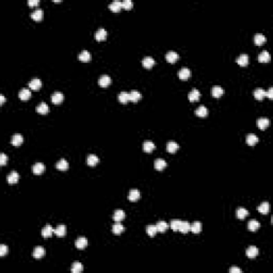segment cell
<instances>
[{"label":"cell","mask_w":273,"mask_h":273,"mask_svg":"<svg viewBox=\"0 0 273 273\" xmlns=\"http://www.w3.org/2000/svg\"><path fill=\"white\" fill-rule=\"evenodd\" d=\"M195 114L198 116H200V117H205V116H207V114H208V109L206 108L205 106H200L195 110Z\"/></svg>","instance_id":"d590c367"},{"label":"cell","mask_w":273,"mask_h":273,"mask_svg":"<svg viewBox=\"0 0 273 273\" xmlns=\"http://www.w3.org/2000/svg\"><path fill=\"white\" fill-rule=\"evenodd\" d=\"M6 160H8V157H6V154L1 153L0 155V165H4L6 163Z\"/></svg>","instance_id":"816d5d0a"},{"label":"cell","mask_w":273,"mask_h":273,"mask_svg":"<svg viewBox=\"0 0 273 273\" xmlns=\"http://www.w3.org/2000/svg\"><path fill=\"white\" fill-rule=\"evenodd\" d=\"M180 224H182V221L177 220V219H175V220H172L171 221V224H170V226H171V228L174 230V232H177V230H179Z\"/></svg>","instance_id":"7dc6e473"},{"label":"cell","mask_w":273,"mask_h":273,"mask_svg":"<svg viewBox=\"0 0 273 273\" xmlns=\"http://www.w3.org/2000/svg\"><path fill=\"white\" fill-rule=\"evenodd\" d=\"M64 99V95L61 92H55L51 96V102L55 105H60Z\"/></svg>","instance_id":"6da1fadb"},{"label":"cell","mask_w":273,"mask_h":273,"mask_svg":"<svg viewBox=\"0 0 273 273\" xmlns=\"http://www.w3.org/2000/svg\"><path fill=\"white\" fill-rule=\"evenodd\" d=\"M141 194H140V191L136 189H133L129 191V194H128V198L129 201H131V202H136V201H138L139 198H140Z\"/></svg>","instance_id":"4fadbf2b"},{"label":"cell","mask_w":273,"mask_h":273,"mask_svg":"<svg viewBox=\"0 0 273 273\" xmlns=\"http://www.w3.org/2000/svg\"><path fill=\"white\" fill-rule=\"evenodd\" d=\"M117 98H118V102H120L121 104H123V105L127 104V102H129V93H127V92H121V93L118 94Z\"/></svg>","instance_id":"83f0119b"},{"label":"cell","mask_w":273,"mask_h":273,"mask_svg":"<svg viewBox=\"0 0 273 273\" xmlns=\"http://www.w3.org/2000/svg\"><path fill=\"white\" fill-rule=\"evenodd\" d=\"M53 233H55V229H53L52 226L49 224H47L46 226L42 229V235H43L44 238H49V237H51Z\"/></svg>","instance_id":"9c48e42d"},{"label":"cell","mask_w":273,"mask_h":273,"mask_svg":"<svg viewBox=\"0 0 273 273\" xmlns=\"http://www.w3.org/2000/svg\"><path fill=\"white\" fill-rule=\"evenodd\" d=\"M45 256V249L43 247H37L33 251V257L37 259L43 258Z\"/></svg>","instance_id":"52a82bcc"},{"label":"cell","mask_w":273,"mask_h":273,"mask_svg":"<svg viewBox=\"0 0 273 273\" xmlns=\"http://www.w3.org/2000/svg\"><path fill=\"white\" fill-rule=\"evenodd\" d=\"M257 255H258V248L254 247V245H251L250 248H248L247 256L249 257V258H255Z\"/></svg>","instance_id":"d6986e66"},{"label":"cell","mask_w":273,"mask_h":273,"mask_svg":"<svg viewBox=\"0 0 273 273\" xmlns=\"http://www.w3.org/2000/svg\"><path fill=\"white\" fill-rule=\"evenodd\" d=\"M155 148H156V145L154 144L152 141H145V142L143 143V151H144L145 153H152Z\"/></svg>","instance_id":"5bb4252c"},{"label":"cell","mask_w":273,"mask_h":273,"mask_svg":"<svg viewBox=\"0 0 273 273\" xmlns=\"http://www.w3.org/2000/svg\"><path fill=\"white\" fill-rule=\"evenodd\" d=\"M266 96H268L270 99H272L273 98V89L272 88H270L269 90H268V92H266Z\"/></svg>","instance_id":"db71d44e"},{"label":"cell","mask_w":273,"mask_h":273,"mask_svg":"<svg viewBox=\"0 0 273 273\" xmlns=\"http://www.w3.org/2000/svg\"><path fill=\"white\" fill-rule=\"evenodd\" d=\"M37 113L40 114H47L49 111V107L47 106L45 102H42V104H40L39 106L37 107Z\"/></svg>","instance_id":"ab89813d"},{"label":"cell","mask_w":273,"mask_h":273,"mask_svg":"<svg viewBox=\"0 0 273 273\" xmlns=\"http://www.w3.org/2000/svg\"><path fill=\"white\" fill-rule=\"evenodd\" d=\"M140 99H141V93L139 91L133 90V91L129 92V100H130V102H136Z\"/></svg>","instance_id":"cb8c5ba5"},{"label":"cell","mask_w":273,"mask_h":273,"mask_svg":"<svg viewBox=\"0 0 273 273\" xmlns=\"http://www.w3.org/2000/svg\"><path fill=\"white\" fill-rule=\"evenodd\" d=\"M44 171H45V165L41 162L35 163L32 167V172L35 174V175H40V174H43Z\"/></svg>","instance_id":"5b68a950"},{"label":"cell","mask_w":273,"mask_h":273,"mask_svg":"<svg viewBox=\"0 0 273 273\" xmlns=\"http://www.w3.org/2000/svg\"><path fill=\"white\" fill-rule=\"evenodd\" d=\"M75 245L76 248L79 250L86 249L87 245H88V239L84 238V237H80V238H78L77 240L75 241Z\"/></svg>","instance_id":"277c9868"},{"label":"cell","mask_w":273,"mask_h":273,"mask_svg":"<svg viewBox=\"0 0 273 273\" xmlns=\"http://www.w3.org/2000/svg\"><path fill=\"white\" fill-rule=\"evenodd\" d=\"M165 59L169 63H175L178 59V55L175 52V51H169V52L165 55Z\"/></svg>","instance_id":"9a60e30c"},{"label":"cell","mask_w":273,"mask_h":273,"mask_svg":"<svg viewBox=\"0 0 273 273\" xmlns=\"http://www.w3.org/2000/svg\"><path fill=\"white\" fill-rule=\"evenodd\" d=\"M165 167H167V162H165V160L161 159V158H158V159L155 160V169L156 170H158V171H162Z\"/></svg>","instance_id":"836d02e7"},{"label":"cell","mask_w":273,"mask_h":273,"mask_svg":"<svg viewBox=\"0 0 273 273\" xmlns=\"http://www.w3.org/2000/svg\"><path fill=\"white\" fill-rule=\"evenodd\" d=\"M178 77L182 80H188L190 77H191V71H190L188 67H183L178 71Z\"/></svg>","instance_id":"7a4b0ae2"},{"label":"cell","mask_w":273,"mask_h":273,"mask_svg":"<svg viewBox=\"0 0 273 273\" xmlns=\"http://www.w3.org/2000/svg\"><path fill=\"white\" fill-rule=\"evenodd\" d=\"M79 60L81 62H89L91 60V53L88 50H82L79 55Z\"/></svg>","instance_id":"e575fe53"},{"label":"cell","mask_w":273,"mask_h":273,"mask_svg":"<svg viewBox=\"0 0 273 273\" xmlns=\"http://www.w3.org/2000/svg\"><path fill=\"white\" fill-rule=\"evenodd\" d=\"M269 209H270V206H269V203L268 202H263L258 206V211L260 212V213H263V214L268 213V212H269Z\"/></svg>","instance_id":"7bdbcfd3"},{"label":"cell","mask_w":273,"mask_h":273,"mask_svg":"<svg viewBox=\"0 0 273 273\" xmlns=\"http://www.w3.org/2000/svg\"><path fill=\"white\" fill-rule=\"evenodd\" d=\"M236 62L239 64L240 66H247L249 64V56L248 55H240L238 58H237Z\"/></svg>","instance_id":"8fae6325"},{"label":"cell","mask_w":273,"mask_h":273,"mask_svg":"<svg viewBox=\"0 0 273 273\" xmlns=\"http://www.w3.org/2000/svg\"><path fill=\"white\" fill-rule=\"evenodd\" d=\"M106 37H107V31L105 30L104 28H100V29H98V30L96 31V33H95L96 41H98V42L105 41V40H106Z\"/></svg>","instance_id":"8992f818"},{"label":"cell","mask_w":273,"mask_h":273,"mask_svg":"<svg viewBox=\"0 0 273 273\" xmlns=\"http://www.w3.org/2000/svg\"><path fill=\"white\" fill-rule=\"evenodd\" d=\"M142 64L145 68L149 69L155 65V60H154L152 57H145L144 59L142 60Z\"/></svg>","instance_id":"30bf717a"},{"label":"cell","mask_w":273,"mask_h":273,"mask_svg":"<svg viewBox=\"0 0 273 273\" xmlns=\"http://www.w3.org/2000/svg\"><path fill=\"white\" fill-rule=\"evenodd\" d=\"M56 167H57L58 170H60V171H65V170L68 169V162L66 161L65 159H60L59 161L57 162V164H56Z\"/></svg>","instance_id":"4316f807"},{"label":"cell","mask_w":273,"mask_h":273,"mask_svg":"<svg viewBox=\"0 0 273 273\" xmlns=\"http://www.w3.org/2000/svg\"><path fill=\"white\" fill-rule=\"evenodd\" d=\"M245 141H247L248 145H250V146H253V145H255L257 142H258V136H257L256 135H254V133H250V135L247 136V139H245Z\"/></svg>","instance_id":"7402d4cb"},{"label":"cell","mask_w":273,"mask_h":273,"mask_svg":"<svg viewBox=\"0 0 273 273\" xmlns=\"http://www.w3.org/2000/svg\"><path fill=\"white\" fill-rule=\"evenodd\" d=\"M55 234L57 235L58 237H64L66 235V226L63 224L57 226V228L55 229Z\"/></svg>","instance_id":"4dcf8cb0"},{"label":"cell","mask_w":273,"mask_h":273,"mask_svg":"<svg viewBox=\"0 0 273 273\" xmlns=\"http://www.w3.org/2000/svg\"><path fill=\"white\" fill-rule=\"evenodd\" d=\"M125 219V212L124 210L122 209H117L114 211L113 213V220L115 221V222H121L122 220H124Z\"/></svg>","instance_id":"7c38bea8"},{"label":"cell","mask_w":273,"mask_h":273,"mask_svg":"<svg viewBox=\"0 0 273 273\" xmlns=\"http://www.w3.org/2000/svg\"><path fill=\"white\" fill-rule=\"evenodd\" d=\"M190 230H191L192 233H194V234H198V233H201V230H202V223L201 222H193L191 224V227H190Z\"/></svg>","instance_id":"8d00e7d4"},{"label":"cell","mask_w":273,"mask_h":273,"mask_svg":"<svg viewBox=\"0 0 273 273\" xmlns=\"http://www.w3.org/2000/svg\"><path fill=\"white\" fill-rule=\"evenodd\" d=\"M179 148V145L177 144V143L175 142V141H170V142H167V151L169 152V153L173 154L175 153L177 149Z\"/></svg>","instance_id":"e0dca14e"},{"label":"cell","mask_w":273,"mask_h":273,"mask_svg":"<svg viewBox=\"0 0 273 273\" xmlns=\"http://www.w3.org/2000/svg\"><path fill=\"white\" fill-rule=\"evenodd\" d=\"M18 180H19V174L14 171H13L10 175L6 176V182L9 183H18Z\"/></svg>","instance_id":"2e32d148"},{"label":"cell","mask_w":273,"mask_h":273,"mask_svg":"<svg viewBox=\"0 0 273 273\" xmlns=\"http://www.w3.org/2000/svg\"><path fill=\"white\" fill-rule=\"evenodd\" d=\"M223 94H224V90H223L222 88H220V87H213V88H212L211 95L213 96V97L219 98V97H221Z\"/></svg>","instance_id":"d6a6232c"},{"label":"cell","mask_w":273,"mask_h":273,"mask_svg":"<svg viewBox=\"0 0 273 273\" xmlns=\"http://www.w3.org/2000/svg\"><path fill=\"white\" fill-rule=\"evenodd\" d=\"M23 142H24V138H23V136L19 135V133L14 135L12 136V140H11V143H12L14 146H19Z\"/></svg>","instance_id":"ffe728a7"},{"label":"cell","mask_w":273,"mask_h":273,"mask_svg":"<svg viewBox=\"0 0 273 273\" xmlns=\"http://www.w3.org/2000/svg\"><path fill=\"white\" fill-rule=\"evenodd\" d=\"M269 124H270V122L267 117H260V118H258V121H257V125H258V127L261 129V130H265V129L269 126Z\"/></svg>","instance_id":"44dd1931"},{"label":"cell","mask_w":273,"mask_h":273,"mask_svg":"<svg viewBox=\"0 0 273 273\" xmlns=\"http://www.w3.org/2000/svg\"><path fill=\"white\" fill-rule=\"evenodd\" d=\"M87 162L90 167H94L96 165L98 162H99V158L97 157L96 155H89L88 156V159H87Z\"/></svg>","instance_id":"74e56055"},{"label":"cell","mask_w":273,"mask_h":273,"mask_svg":"<svg viewBox=\"0 0 273 273\" xmlns=\"http://www.w3.org/2000/svg\"><path fill=\"white\" fill-rule=\"evenodd\" d=\"M8 253V247L6 244H0V256L3 257Z\"/></svg>","instance_id":"f907efd6"},{"label":"cell","mask_w":273,"mask_h":273,"mask_svg":"<svg viewBox=\"0 0 273 273\" xmlns=\"http://www.w3.org/2000/svg\"><path fill=\"white\" fill-rule=\"evenodd\" d=\"M31 17H32V19L35 21H42V18H43V11H42L41 9H37V10H35L34 12H32Z\"/></svg>","instance_id":"1f68e13d"},{"label":"cell","mask_w":273,"mask_h":273,"mask_svg":"<svg viewBox=\"0 0 273 273\" xmlns=\"http://www.w3.org/2000/svg\"><path fill=\"white\" fill-rule=\"evenodd\" d=\"M18 96L21 100H28L31 97V92L29 89H23V90L19 91Z\"/></svg>","instance_id":"d4e9b609"},{"label":"cell","mask_w":273,"mask_h":273,"mask_svg":"<svg viewBox=\"0 0 273 273\" xmlns=\"http://www.w3.org/2000/svg\"><path fill=\"white\" fill-rule=\"evenodd\" d=\"M253 94H254V97L257 100H261L266 96V91H263V89H256Z\"/></svg>","instance_id":"bcb514c9"},{"label":"cell","mask_w":273,"mask_h":273,"mask_svg":"<svg viewBox=\"0 0 273 273\" xmlns=\"http://www.w3.org/2000/svg\"><path fill=\"white\" fill-rule=\"evenodd\" d=\"M248 214H249V211H248V210L245 209V208H243V207H239L238 209H237V211H236L237 218L240 219V220L244 219L245 217L248 216Z\"/></svg>","instance_id":"f546056e"},{"label":"cell","mask_w":273,"mask_h":273,"mask_svg":"<svg viewBox=\"0 0 273 273\" xmlns=\"http://www.w3.org/2000/svg\"><path fill=\"white\" fill-rule=\"evenodd\" d=\"M259 227H260V223L256 220H251L249 224H248V228L250 230H252V232H256Z\"/></svg>","instance_id":"60d3db41"},{"label":"cell","mask_w":273,"mask_h":273,"mask_svg":"<svg viewBox=\"0 0 273 273\" xmlns=\"http://www.w3.org/2000/svg\"><path fill=\"white\" fill-rule=\"evenodd\" d=\"M71 272L73 273H80L83 270V267H82L81 263H79V261H75V263L71 265Z\"/></svg>","instance_id":"ee69618b"},{"label":"cell","mask_w":273,"mask_h":273,"mask_svg":"<svg viewBox=\"0 0 273 273\" xmlns=\"http://www.w3.org/2000/svg\"><path fill=\"white\" fill-rule=\"evenodd\" d=\"M258 61L260 62V63H267V62H269L270 61V53L266 50L261 51L258 56Z\"/></svg>","instance_id":"ac0fdd59"},{"label":"cell","mask_w":273,"mask_h":273,"mask_svg":"<svg viewBox=\"0 0 273 273\" xmlns=\"http://www.w3.org/2000/svg\"><path fill=\"white\" fill-rule=\"evenodd\" d=\"M28 4L30 6H37V4H39V0H29Z\"/></svg>","instance_id":"11a10c76"},{"label":"cell","mask_w":273,"mask_h":273,"mask_svg":"<svg viewBox=\"0 0 273 273\" xmlns=\"http://www.w3.org/2000/svg\"><path fill=\"white\" fill-rule=\"evenodd\" d=\"M229 272L230 273H241L242 271H241L240 268H237V267H233L229 269Z\"/></svg>","instance_id":"f5cc1de1"},{"label":"cell","mask_w":273,"mask_h":273,"mask_svg":"<svg viewBox=\"0 0 273 273\" xmlns=\"http://www.w3.org/2000/svg\"><path fill=\"white\" fill-rule=\"evenodd\" d=\"M109 9H110L112 12H120L121 9H122V2L115 0V1L111 2V3L109 4Z\"/></svg>","instance_id":"484cf974"},{"label":"cell","mask_w":273,"mask_h":273,"mask_svg":"<svg viewBox=\"0 0 273 273\" xmlns=\"http://www.w3.org/2000/svg\"><path fill=\"white\" fill-rule=\"evenodd\" d=\"M133 6V3L131 0H124V1H122V8L125 9V10H131Z\"/></svg>","instance_id":"681fc988"},{"label":"cell","mask_w":273,"mask_h":273,"mask_svg":"<svg viewBox=\"0 0 273 273\" xmlns=\"http://www.w3.org/2000/svg\"><path fill=\"white\" fill-rule=\"evenodd\" d=\"M200 96H201L200 91L196 90V89H193V90L189 93V100L190 102H196V100L200 99Z\"/></svg>","instance_id":"f1b7e54d"},{"label":"cell","mask_w":273,"mask_h":273,"mask_svg":"<svg viewBox=\"0 0 273 273\" xmlns=\"http://www.w3.org/2000/svg\"><path fill=\"white\" fill-rule=\"evenodd\" d=\"M124 230H125V227L123 226V225L121 224L120 222L115 223V224H114L113 226H112V233H113V234H115V235L122 234Z\"/></svg>","instance_id":"f35d334b"},{"label":"cell","mask_w":273,"mask_h":273,"mask_svg":"<svg viewBox=\"0 0 273 273\" xmlns=\"http://www.w3.org/2000/svg\"><path fill=\"white\" fill-rule=\"evenodd\" d=\"M4 102H6V98H4V96L3 95H0V105H3L4 104Z\"/></svg>","instance_id":"9f6ffc18"},{"label":"cell","mask_w":273,"mask_h":273,"mask_svg":"<svg viewBox=\"0 0 273 273\" xmlns=\"http://www.w3.org/2000/svg\"><path fill=\"white\" fill-rule=\"evenodd\" d=\"M190 227H191V224L187 221H182V224H180L179 227V232L183 233V234H187L188 232H190Z\"/></svg>","instance_id":"b9f144b4"},{"label":"cell","mask_w":273,"mask_h":273,"mask_svg":"<svg viewBox=\"0 0 273 273\" xmlns=\"http://www.w3.org/2000/svg\"><path fill=\"white\" fill-rule=\"evenodd\" d=\"M110 83H111V78L109 77L108 75H102L99 77L98 84H99L102 88H107Z\"/></svg>","instance_id":"3957f363"},{"label":"cell","mask_w":273,"mask_h":273,"mask_svg":"<svg viewBox=\"0 0 273 273\" xmlns=\"http://www.w3.org/2000/svg\"><path fill=\"white\" fill-rule=\"evenodd\" d=\"M266 41H267V39H266L265 35L260 34V33H257V34H255V37H254V43L256 44L257 46L263 45V43H266Z\"/></svg>","instance_id":"603a6c76"},{"label":"cell","mask_w":273,"mask_h":273,"mask_svg":"<svg viewBox=\"0 0 273 273\" xmlns=\"http://www.w3.org/2000/svg\"><path fill=\"white\" fill-rule=\"evenodd\" d=\"M156 227H157L158 232L164 233L165 230L167 229V227H169V224H167V222H164V221H159V222L156 224Z\"/></svg>","instance_id":"f6af8a7d"},{"label":"cell","mask_w":273,"mask_h":273,"mask_svg":"<svg viewBox=\"0 0 273 273\" xmlns=\"http://www.w3.org/2000/svg\"><path fill=\"white\" fill-rule=\"evenodd\" d=\"M42 87V81L40 79H37V78H35V79H32L30 82H29V88L31 89V90H34V91H37L40 90Z\"/></svg>","instance_id":"ba28073f"},{"label":"cell","mask_w":273,"mask_h":273,"mask_svg":"<svg viewBox=\"0 0 273 273\" xmlns=\"http://www.w3.org/2000/svg\"><path fill=\"white\" fill-rule=\"evenodd\" d=\"M157 227H156V225H148V226L146 227V233L148 236L151 237H154L156 236V234H157Z\"/></svg>","instance_id":"c3c4849f"}]
</instances>
